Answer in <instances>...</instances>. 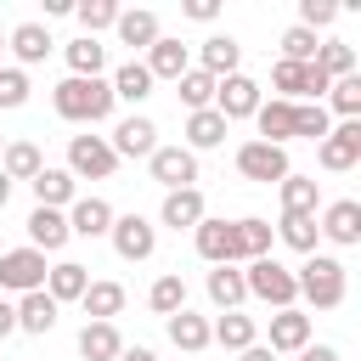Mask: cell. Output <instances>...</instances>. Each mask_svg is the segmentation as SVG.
Wrapping results in <instances>:
<instances>
[{
	"instance_id": "cell-1",
	"label": "cell",
	"mask_w": 361,
	"mask_h": 361,
	"mask_svg": "<svg viewBox=\"0 0 361 361\" xmlns=\"http://www.w3.org/2000/svg\"><path fill=\"white\" fill-rule=\"evenodd\" d=\"M51 107H56V118H68V124H102V118H113V85L107 79H62L56 90H51Z\"/></svg>"
},
{
	"instance_id": "cell-2",
	"label": "cell",
	"mask_w": 361,
	"mask_h": 361,
	"mask_svg": "<svg viewBox=\"0 0 361 361\" xmlns=\"http://www.w3.org/2000/svg\"><path fill=\"white\" fill-rule=\"evenodd\" d=\"M293 282H299V293L316 305V310H338L344 305V265L333 259V254H310L299 271H293Z\"/></svg>"
},
{
	"instance_id": "cell-3",
	"label": "cell",
	"mask_w": 361,
	"mask_h": 361,
	"mask_svg": "<svg viewBox=\"0 0 361 361\" xmlns=\"http://www.w3.org/2000/svg\"><path fill=\"white\" fill-rule=\"evenodd\" d=\"M243 288H248L254 299L276 305V310H293V299H299V282H293V271H288V265H276L271 254H265V259H248V271H243Z\"/></svg>"
},
{
	"instance_id": "cell-4",
	"label": "cell",
	"mask_w": 361,
	"mask_h": 361,
	"mask_svg": "<svg viewBox=\"0 0 361 361\" xmlns=\"http://www.w3.org/2000/svg\"><path fill=\"white\" fill-rule=\"evenodd\" d=\"M118 169L107 135H68V175L73 180H107Z\"/></svg>"
},
{
	"instance_id": "cell-5",
	"label": "cell",
	"mask_w": 361,
	"mask_h": 361,
	"mask_svg": "<svg viewBox=\"0 0 361 361\" xmlns=\"http://www.w3.org/2000/svg\"><path fill=\"white\" fill-rule=\"evenodd\" d=\"M316 158H322V169H333V175L355 169V164H361V118H344V124H333V130L316 141Z\"/></svg>"
},
{
	"instance_id": "cell-6",
	"label": "cell",
	"mask_w": 361,
	"mask_h": 361,
	"mask_svg": "<svg viewBox=\"0 0 361 361\" xmlns=\"http://www.w3.org/2000/svg\"><path fill=\"white\" fill-rule=\"evenodd\" d=\"M45 254L39 248H11V254H0V288L6 293H34V288H45Z\"/></svg>"
},
{
	"instance_id": "cell-7",
	"label": "cell",
	"mask_w": 361,
	"mask_h": 361,
	"mask_svg": "<svg viewBox=\"0 0 361 361\" xmlns=\"http://www.w3.org/2000/svg\"><path fill=\"white\" fill-rule=\"evenodd\" d=\"M237 175H243V180H259V186L282 180V175H288V147H271V141H243V147H237Z\"/></svg>"
},
{
	"instance_id": "cell-8",
	"label": "cell",
	"mask_w": 361,
	"mask_h": 361,
	"mask_svg": "<svg viewBox=\"0 0 361 361\" xmlns=\"http://www.w3.org/2000/svg\"><path fill=\"white\" fill-rule=\"evenodd\" d=\"M192 243H197V254L209 259V265H237L243 259V248H237V220H197L192 226Z\"/></svg>"
},
{
	"instance_id": "cell-9",
	"label": "cell",
	"mask_w": 361,
	"mask_h": 361,
	"mask_svg": "<svg viewBox=\"0 0 361 361\" xmlns=\"http://www.w3.org/2000/svg\"><path fill=\"white\" fill-rule=\"evenodd\" d=\"M107 237H113L118 259H152V248H158V226L141 220V214H113Z\"/></svg>"
},
{
	"instance_id": "cell-10",
	"label": "cell",
	"mask_w": 361,
	"mask_h": 361,
	"mask_svg": "<svg viewBox=\"0 0 361 361\" xmlns=\"http://www.w3.org/2000/svg\"><path fill=\"white\" fill-rule=\"evenodd\" d=\"M214 113H220L226 124H237V118H254V113H259V85H254L248 73H231V79H220V85H214Z\"/></svg>"
},
{
	"instance_id": "cell-11",
	"label": "cell",
	"mask_w": 361,
	"mask_h": 361,
	"mask_svg": "<svg viewBox=\"0 0 361 361\" xmlns=\"http://www.w3.org/2000/svg\"><path fill=\"white\" fill-rule=\"evenodd\" d=\"M147 169H152V180H158L164 192H186V186L197 180V152H186V147H158V152L147 158Z\"/></svg>"
},
{
	"instance_id": "cell-12",
	"label": "cell",
	"mask_w": 361,
	"mask_h": 361,
	"mask_svg": "<svg viewBox=\"0 0 361 361\" xmlns=\"http://www.w3.org/2000/svg\"><path fill=\"white\" fill-rule=\"evenodd\" d=\"M271 85L282 90V102H293V96H316V102H322L333 79H322L316 62H276V68H271Z\"/></svg>"
},
{
	"instance_id": "cell-13",
	"label": "cell",
	"mask_w": 361,
	"mask_h": 361,
	"mask_svg": "<svg viewBox=\"0 0 361 361\" xmlns=\"http://www.w3.org/2000/svg\"><path fill=\"white\" fill-rule=\"evenodd\" d=\"M113 158H152L158 152V124L147 118V113H130L118 130H113Z\"/></svg>"
},
{
	"instance_id": "cell-14",
	"label": "cell",
	"mask_w": 361,
	"mask_h": 361,
	"mask_svg": "<svg viewBox=\"0 0 361 361\" xmlns=\"http://www.w3.org/2000/svg\"><path fill=\"white\" fill-rule=\"evenodd\" d=\"M316 231H322L327 243H338V248H355V243H361V203H355V197L327 203V214H322Z\"/></svg>"
},
{
	"instance_id": "cell-15",
	"label": "cell",
	"mask_w": 361,
	"mask_h": 361,
	"mask_svg": "<svg viewBox=\"0 0 361 361\" xmlns=\"http://www.w3.org/2000/svg\"><path fill=\"white\" fill-rule=\"evenodd\" d=\"M305 344H310V316H305V310H276L265 350H271V355H299Z\"/></svg>"
},
{
	"instance_id": "cell-16",
	"label": "cell",
	"mask_w": 361,
	"mask_h": 361,
	"mask_svg": "<svg viewBox=\"0 0 361 361\" xmlns=\"http://www.w3.org/2000/svg\"><path fill=\"white\" fill-rule=\"evenodd\" d=\"M113 226V203L107 197H73L68 203V231L73 237H107Z\"/></svg>"
},
{
	"instance_id": "cell-17",
	"label": "cell",
	"mask_w": 361,
	"mask_h": 361,
	"mask_svg": "<svg viewBox=\"0 0 361 361\" xmlns=\"http://www.w3.org/2000/svg\"><path fill=\"white\" fill-rule=\"evenodd\" d=\"M141 68H147V73H152V85H158V79H180V73L192 68V56H186V45H180V39H169V34H158Z\"/></svg>"
},
{
	"instance_id": "cell-18",
	"label": "cell",
	"mask_w": 361,
	"mask_h": 361,
	"mask_svg": "<svg viewBox=\"0 0 361 361\" xmlns=\"http://www.w3.org/2000/svg\"><path fill=\"white\" fill-rule=\"evenodd\" d=\"M68 237H73V231H68V214H62V209H34V214H28V248L56 254Z\"/></svg>"
},
{
	"instance_id": "cell-19",
	"label": "cell",
	"mask_w": 361,
	"mask_h": 361,
	"mask_svg": "<svg viewBox=\"0 0 361 361\" xmlns=\"http://www.w3.org/2000/svg\"><path fill=\"white\" fill-rule=\"evenodd\" d=\"M51 327H56V299H51L45 288L23 293V299H17V333H34V338H45Z\"/></svg>"
},
{
	"instance_id": "cell-20",
	"label": "cell",
	"mask_w": 361,
	"mask_h": 361,
	"mask_svg": "<svg viewBox=\"0 0 361 361\" xmlns=\"http://www.w3.org/2000/svg\"><path fill=\"white\" fill-rule=\"evenodd\" d=\"M237 62H243V45H237L231 34H214V39H203V51H197V68H203L209 79H231Z\"/></svg>"
},
{
	"instance_id": "cell-21",
	"label": "cell",
	"mask_w": 361,
	"mask_h": 361,
	"mask_svg": "<svg viewBox=\"0 0 361 361\" xmlns=\"http://www.w3.org/2000/svg\"><path fill=\"white\" fill-rule=\"evenodd\" d=\"M254 124H259V141H271V147H288V141H293V102H282V96L259 102Z\"/></svg>"
},
{
	"instance_id": "cell-22",
	"label": "cell",
	"mask_w": 361,
	"mask_h": 361,
	"mask_svg": "<svg viewBox=\"0 0 361 361\" xmlns=\"http://www.w3.org/2000/svg\"><path fill=\"white\" fill-rule=\"evenodd\" d=\"M203 214H209V209H203V192H197V186H186V192H164V209H158V220H164V226L192 231Z\"/></svg>"
},
{
	"instance_id": "cell-23",
	"label": "cell",
	"mask_w": 361,
	"mask_h": 361,
	"mask_svg": "<svg viewBox=\"0 0 361 361\" xmlns=\"http://www.w3.org/2000/svg\"><path fill=\"white\" fill-rule=\"evenodd\" d=\"M113 28H118V45H130V51H152V39L164 34V28H158V17H152L147 6L118 11V23H113Z\"/></svg>"
},
{
	"instance_id": "cell-24",
	"label": "cell",
	"mask_w": 361,
	"mask_h": 361,
	"mask_svg": "<svg viewBox=\"0 0 361 361\" xmlns=\"http://www.w3.org/2000/svg\"><path fill=\"white\" fill-rule=\"evenodd\" d=\"M226 118L214 113V107H203V113H186V152H209V147H220L226 141Z\"/></svg>"
},
{
	"instance_id": "cell-25",
	"label": "cell",
	"mask_w": 361,
	"mask_h": 361,
	"mask_svg": "<svg viewBox=\"0 0 361 361\" xmlns=\"http://www.w3.org/2000/svg\"><path fill=\"white\" fill-rule=\"evenodd\" d=\"M85 288H90V271H85V265H73V259H62V265H51V271H45V293H51L56 305L85 299Z\"/></svg>"
},
{
	"instance_id": "cell-26",
	"label": "cell",
	"mask_w": 361,
	"mask_h": 361,
	"mask_svg": "<svg viewBox=\"0 0 361 361\" xmlns=\"http://www.w3.org/2000/svg\"><path fill=\"white\" fill-rule=\"evenodd\" d=\"M164 327H169V344H175V350H186V355H197V350H209V344H214V338H209V322H203V316H192V310H175Z\"/></svg>"
},
{
	"instance_id": "cell-27",
	"label": "cell",
	"mask_w": 361,
	"mask_h": 361,
	"mask_svg": "<svg viewBox=\"0 0 361 361\" xmlns=\"http://www.w3.org/2000/svg\"><path fill=\"white\" fill-rule=\"evenodd\" d=\"M118 350H124V338H118L113 322H85V333H79V355L85 361H118Z\"/></svg>"
},
{
	"instance_id": "cell-28",
	"label": "cell",
	"mask_w": 361,
	"mask_h": 361,
	"mask_svg": "<svg viewBox=\"0 0 361 361\" xmlns=\"http://www.w3.org/2000/svg\"><path fill=\"white\" fill-rule=\"evenodd\" d=\"M39 169H45V158H39L34 141H6V152H0V175L6 180H34Z\"/></svg>"
},
{
	"instance_id": "cell-29",
	"label": "cell",
	"mask_w": 361,
	"mask_h": 361,
	"mask_svg": "<svg viewBox=\"0 0 361 361\" xmlns=\"http://www.w3.org/2000/svg\"><path fill=\"white\" fill-rule=\"evenodd\" d=\"M28 186H34L39 209H68V203H73V175H68V169H51V164H45Z\"/></svg>"
},
{
	"instance_id": "cell-30",
	"label": "cell",
	"mask_w": 361,
	"mask_h": 361,
	"mask_svg": "<svg viewBox=\"0 0 361 361\" xmlns=\"http://www.w3.org/2000/svg\"><path fill=\"white\" fill-rule=\"evenodd\" d=\"M209 338H214L220 350H237V355H243V350L254 344V316H243V310H226L220 322H209Z\"/></svg>"
},
{
	"instance_id": "cell-31",
	"label": "cell",
	"mask_w": 361,
	"mask_h": 361,
	"mask_svg": "<svg viewBox=\"0 0 361 361\" xmlns=\"http://www.w3.org/2000/svg\"><path fill=\"white\" fill-rule=\"evenodd\" d=\"M107 85H113V102H130V107H141V102L152 96V73H147L141 62H124Z\"/></svg>"
},
{
	"instance_id": "cell-32",
	"label": "cell",
	"mask_w": 361,
	"mask_h": 361,
	"mask_svg": "<svg viewBox=\"0 0 361 361\" xmlns=\"http://www.w3.org/2000/svg\"><path fill=\"white\" fill-rule=\"evenodd\" d=\"M276 192H282V214H316V197H322V192H316L310 175H293V169H288V175L276 180Z\"/></svg>"
},
{
	"instance_id": "cell-33",
	"label": "cell",
	"mask_w": 361,
	"mask_h": 361,
	"mask_svg": "<svg viewBox=\"0 0 361 361\" xmlns=\"http://www.w3.org/2000/svg\"><path fill=\"white\" fill-rule=\"evenodd\" d=\"M147 305H152V316H175V310H186V282H180V271H164L152 288H147Z\"/></svg>"
},
{
	"instance_id": "cell-34",
	"label": "cell",
	"mask_w": 361,
	"mask_h": 361,
	"mask_svg": "<svg viewBox=\"0 0 361 361\" xmlns=\"http://www.w3.org/2000/svg\"><path fill=\"white\" fill-rule=\"evenodd\" d=\"M51 45H56V39H51L45 23H17V28H11V51H17V62H45Z\"/></svg>"
},
{
	"instance_id": "cell-35",
	"label": "cell",
	"mask_w": 361,
	"mask_h": 361,
	"mask_svg": "<svg viewBox=\"0 0 361 361\" xmlns=\"http://www.w3.org/2000/svg\"><path fill=\"white\" fill-rule=\"evenodd\" d=\"M68 68H73V79H102V68H107V45H96L90 34H79V39L68 45Z\"/></svg>"
},
{
	"instance_id": "cell-36",
	"label": "cell",
	"mask_w": 361,
	"mask_h": 361,
	"mask_svg": "<svg viewBox=\"0 0 361 361\" xmlns=\"http://www.w3.org/2000/svg\"><path fill=\"white\" fill-rule=\"evenodd\" d=\"M214 85H220V79H209L203 68H186V73L175 79V96L186 102V113H203V107H214Z\"/></svg>"
},
{
	"instance_id": "cell-37",
	"label": "cell",
	"mask_w": 361,
	"mask_h": 361,
	"mask_svg": "<svg viewBox=\"0 0 361 361\" xmlns=\"http://www.w3.org/2000/svg\"><path fill=\"white\" fill-rule=\"evenodd\" d=\"M209 299H214L220 310H237V305L248 299V288H243V271H237V265H214V271H209Z\"/></svg>"
},
{
	"instance_id": "cell-38",
	"label": "cell",
	"mask_w": 361,
	"mask_h": 361,
	"mask_svg": "<svg viewBox=\"0 0 361 361\" xmlns=\"http://www.w3.org/2000/svg\"><path fill=\"white\" fill-rule=\"evenodd\" d=\"M79 305H85V316H90V322H113V316L124 310V288H118V282H90Z\"/></svg>"
},
{
	"instance_id": "cell-39",
	"label": "cell",
	"mask_w": 361,
	"mask_h": 361,
	"mask_svg": "<svg viewBox=\"0 0 361 361\" xmlns=\"http://www.w3.org/2000/svg\"><path fill=\"white\" fill-rule=\"evenodd\" d=\"M316 73H322V79H350V73H355V51H350L344 39H322V45H316Z\"/></svg>"
},
{
	"instance_id": "cell-40",
	"label": "cell",
	"mask_w": 361,
	"mask_h": 361,
	"mask_svg": "<svg viewBox=\"0 0 361 361\" xmlns=\"http://www.w3.org/2000/svg\"><path fill=\"white\" fill-rule=\"evenodd\" d=\"M118 11H124L118 0H79V6H73V17H79V28H85L90 39H96L102 28H113V23H118Z\"/></svg>"
},
{
	"instance_id": "cell-41",
	"label": "cell",
	"mask_w": 361,
	"mask_h": 361,
	"mask_svg": "<svg viewBox=\"0 0 361 361\" xmlns=\"http://www.w3.org/2000/svg\"><path fill=\"white\" fill-rule=\"evenodd\" d=\"M276 237L288 243V248H299V254H316V214H282V226H276Z\"/></svg>"
},
{
	"instance_id": "cell-42",
	"label": "cell",
	"mask_w": 361,
	"mask_h": 361,
	"mask_svg": "<svg viewBox=\"0 0 361 361\" xmlns=\"http://www.w3.org/2000/svg\"><path fill=\"white\" fill-rule=\"evenodd\" d=\"M237 248H243V259H265V254H271V226H265L259 214L237 220Z\"/></svg>"
},
{
	"instance_id": "cell-43",
	"label": "cell",
	"mask_w": 361,
	"mask_h": 361,
	"mask_svg": "<svg viewBox=\"0 0 361 361\" xmlns=\"http://www.w3.org/2000/svg\"><path fill=\"white\" fill-rule=\"evenodd\" d=\"M327 102H333V113H338V118H361V73L333 79V85H327Z\"/></svg>"
},
{
	"instance_id": "cell-44",
	"label": "cell",
	"mask_w": 361,
	"mask_h": 361,
	"mask_svg": "<svg viewBox=\"0 0 361 361\" xmlns=\"http://www.w3.org/2000/svg\"><path fill=\"white\" fill-rule=\"evenodd\" d=\"M333 124H327V107L322 102H293V135H305V141H322Z\"/></svg>"
},
{
	"instance_id": "cell-45",
	"label": "cell",
	"mask_w": 361,
	"mask_h": 361,
	"mask_svg": "<svg viewBox=\"0 0 361 361\" xmlns=\"http://www.w3.org/2000/svg\"><path fill=\"white\" fill-rule=\"evenodd\" d=\"M316 45H322V39H316L310 28L293 23V28L282 34V62H316Z\"/></svg>"
},
{
	"instance_id": "cell-46",
	"label": "cell",
	"mask_w": 361,
	"mask_h": 361,
	"mask_svg": "<svg viewBox=\"0 0 361 361\" xmlns=\"http://www.w3.org/2000/svg\"><path fill=\"white\" fill-rule=\"evenodd\" d=\"M28 102V73L23 68H0V107H23Z\"/></svg>"
},
{
	"instance_id": "cell-47",
	"label": "cell",
	"mask_w": 361,
	"mask_h": 361,
	"mask_svg": "<svg viewBox=\"0 0 361 361\" xmlns=\"http://www.w3.org/2000/svg\"><path fill=\"white\" fill-rule=\"evenodd\" d=\"M333 17H338V6H333V0H299V28H310V34H316V28H327Z\"/></svg>"
},
{
	"instance_id": "cell-48",
	"label": "cell",
	"mask_w": 361,
	"mask_h": 361,
	"mask_svg": "<svg viewBox=\"0 0 361 361\" xmlns=\"http://www.w3.org/2000/svg\"><path fill=\"white\" fill-rule=\"evenodd\" d=\"M180 11H186L192 23H214V17H220V6H214V0H186Z\"/></svg>"
},
{
	"instance_id": "cell-49",
	"label": "cell",
	"mask_w": 361,
	"mask_h": 361,
	"mask_svg": "<svg viewBox=\"0 0 361 361\" xmlns=\"http://www.w3.org/2000/svg\"><path fill=\"white\" fill-rule=\"evenodd\" d=\"M6 333H17V305L0 293V338H6Z\"/></svg>"
},
{
	"instance_id": "cell-50",
	"label": "cell",
	"mask_w": 361,
	"mask_h": 361,
	"mask_svg": "<svg viewBox=\"0 0 361 361\" xmlns=\"http://www.w3.org/2000/svg\"><path fill=\"white\" fill-rule=\"evenodd\" d=\"M299 361H338V350H333V344H305Z\"/></svg>"
},
{
	"instance_id": "cell-51",
	"label": "cell",
	"mask_w": 361,
	"mask_h": 361,
	"mask_svg": "<svg viewBox=\"0 0 361 361\" xmlns=\"http://www.w3.org/2000/svg\"><path fill=\"white\" fill-rule=\"evenodd\" d=\"M118 361H158V355H152L147 344H124V350H118Z\"/></svg>"
},
{
	"instance_id": "cell-52",
	"label": "cell",
	"mask_w": 361,
	"mask_h": 361,
	"mask_svg": "<svg viewBox=\"0 0 361 361\" xmlns=\"http://www.w3.org/2000/svg\"><path fill=\"white\" fill-rule=\"evenodd\" d=\"M243 361H276V355H271L265 344H248V350H243Z\"/></svg>"
},
{
	"instance_id": "cell-53",
	"label": "cell",
	"mask_w": 361,
	"mask_h": 361,
	"mask_svg": "<svg viewBox=\"0 0 361 361\" xmlns=\"http://www.w3.org/2000/svg\"><path fill=\"white\" fill-rule=\"evenodd\" d=\"M6 203H11V180L0 175V209H6Z\"/></svg>"
},
{
	"instance_id": "cell-54",
	"label": "cell",
	"mask_w": 361,
	"mask_h": 361,
	"mask_svg": "<svg viewBox=\"0 0 361 361\" xmlns=\"http://www.w3.org/2000/svg\"><path fill=\"white\" fill-rule=\"evenodd\" d=\"M0 152H6V135H0Z\"/></svg>"
},
{
	"instance_id": "cell-55",
	"label": "cell",
	"mask_w": 361,
	"mask_h": 361,
	"mask_svg": "<svg viewBox=\"0 0 361 361\" xmlns=\"http://www.w3.org/2000/svg\"><path fill=\"white\" fill-rule=\"evenodd\" d=\"M0 51H6V45H0Z\"/></svg>"
}]
</instances>
